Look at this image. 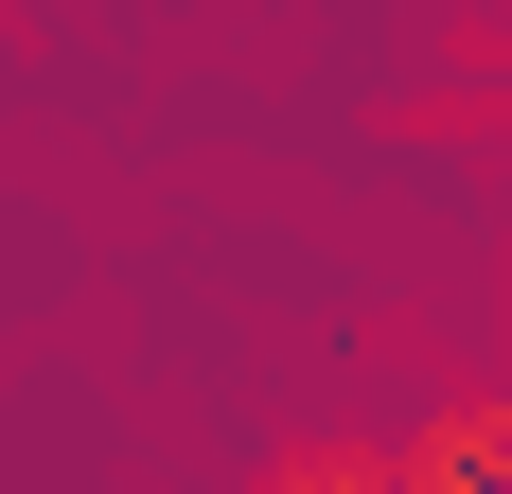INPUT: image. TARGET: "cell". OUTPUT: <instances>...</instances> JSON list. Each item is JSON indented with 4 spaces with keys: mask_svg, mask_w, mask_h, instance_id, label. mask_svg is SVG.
<instances>
[{
    "mask_svg": "<svg viewBox=\"0 0 512 494\" xmlns=\"http://www.w3.org/2000/svg\"><path fill=\"white\" fill-rule=\"evenodd\" d=\"M389 494H512V389H495V371H460V389H424V406H407Z\"/></svg>",
    "mask_w": 512,
    "mask_h": 494,
    "instance_id": "6da1fadb",
    "label": "cell"
},
{
    "mask_svg": "<svg viewBox=\"0 0 512 494\" xmlns=\"http://www.w3.org/2000/svg\"><path fill=\"white\" fill-rule=\"evenodd\" d=\"M265 494H389V442H283Z\"/></svg>",
    "mask_w": 512,
    "mask_h": 494,
    "instance_id": "7a4b0ae2",
    "label": "cell"
}]
</instances>
